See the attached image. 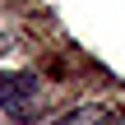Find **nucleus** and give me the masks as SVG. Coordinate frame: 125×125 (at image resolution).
Listing matches in <instances>:
<instances>
[{
	"instance_id": "1",
	"label": "nucleus",
	"mask_w": 125,
	"mask_h": 125,
	"mask_svg": "<svg viewBox=\"0 0 125 125\" xmlns=\"http://www.w3.org/2000/svg\"><path fill=\"white\" fill-rule=\"evenodd\" d=\"M0 107L19 121H28L37 107H42V93H37V79L32 74H0Z\"/></svg>"
},
{
	"instance_id": "2",
	"label": "nucleus",
	"mask_w": 125,
	"mask_h": 125,
	"mask_svg": "<svg viewBox=\"0 0 125 125\" xmlns=\"http://www.w3.org/2000/svg\"><path fill=\"white\" fill-rule=\"evenodd\" d=\"M56 125H111V111L102 107V102H83V107H74V111H65Z\"/></svg>"
},
{
	"instance_id": "3",
	"label": "nucleus",
	"mask_w": 125,
	"mask_h": 125,
	"mask_svg": "<svg viewBox=\"0 0 125 125\" xmlns=\"http://www.w3.org/2000/svg\"><path fill=\"white\" fill-rule=\"evenodd\" d=\"M14 51V42H9V32H0V56H9Z\"/></svg>"
}]
</instances>
